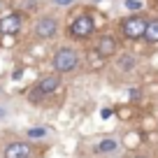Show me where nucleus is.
Here are the masks:
<instances>
[{
	"label": "nucleus",
	"instance_id": "1",
	"mask_svg": "<svg viewBox=\"0 0 158 158\" xmlns=\"http://www.w3.org/2000/svg\"><path fill=\"white\" fill-rule=\"evenodd\" d=\"M93 30H95V21H93V16H91V14H79V16H74L72 23L68 26L70 37H74V40H86V37H91V35H93Z\"/></svg>",
	"mask_w": 158,
	"mask_h": 158
},
{
	"label": "nucleus",
	"instance_id": "2",
	"mask_svg": "<svg viewBox=\"0 0 158 158\" xmlns=\"http://www.w3.org/2000/svg\"><path fill=\"white\" fill-rule=\"evenodd\" d=\"M79 65V54L70 47H60L54 54V70L56 72H72Z\"/></svg>",
	"mask_w": 158,
	"mask_h": 158
},
{
	"label": "nucleus",
	"instance_id": "3",
	"mask_svg": "<svg viewBox=\"0 0 158 158\" xmlns=\"http://www.w3.org/2000/svg\"><path fill=\"white\" fill-rule=\"evenodd\" d=\"M147 26L149 21L142 19V16H128V19L121 21V33H123L126 40H144Z\"/></svg>",
	"mask_w": 158,
	"mask_h": 158
},
{
	"label": "nucleus",
	"instance_id": "4",
	"mask_svg": "<svg viewBox=\"0 0 158 158\" xmlns=\"http://www.w3.org/2000/svg\"><path fill=\"white\" fill-rule=\"evenodd\" d=\"M56 33H58V21L54 16H42L35 23V35L40 40H51V37H56Z\"/></svg>",
	"mask_w": 158,
	"mask_h": 158
},
{
	"label": "nucleus",
	"instance_id": "5",
	"mask_svg": "<svg viewBox=\"0 0 158 158\" xmlns=\"http://www.w3.org/2000/svg\"><path fill=\"white\" fill-rule=\"evenodd\" d=\"M23 26V16L19 12H12V14H5L0 19V33L2 35H16Z\"/></svg>",
	"mask_w": 158,
	"mask_h": 158
},
{
	"label": "nucleus",
	"instance_id": "6",
	"mask_svg": "<svg viewBox=\"0 0 158 158\" xmlns=\"http://www.w3.org/2000/svg\"><path fill=\"white\" fill-rule=\"evenodd\" d=\"M116 49H118V44H116V37H114V35H100L98 42H95V54H98L100 58L114 56Z\"/></svg>",
	"mask_w": 158,
	"mask_h": 158
},
{
	"label": "nucleus",
	"instance_id": "7",
	"mask_svg": "<svg viewBox=\"0 0 158 158\" xmlns=\"http://www.w3.org/2000/svg\"><path fill=\"white\" fill-rule=\"evenodd\" d=\"M58 86H60V74H47V77H42L37 84H35V89L47 98V95H51Z\"/></svg>",
	"mask_w": 158,
	"mask_h": 158
},
{
	"label": "nucleus",
	"instance_id": "8",
	"mask_svg": "<svg viewBox=\"0 0 158 158\" xmlns=\"http://www.w3.org/2000/svg\"><path fill=\"white\" fill-rule=\"evenodd\" d=\"M30 156V144L28 142H12L5 149V158H28Z\"/></svg>",
	"mask_w": 158,
	"mask_h": 158
},
{
	"label": "nucleus",
	"instance_id": "9",
	"mask_svg": "<svg viewBox=\"0 0 158 158\" xmlns=\"http://www.w3.org/2000/svg\"><path fill=\"white\" fill-rule=\"evenodd\" d=\"M144 40L149 44H158V19H151L147 26V33H144Z\"/></svg>",
	"mask_w": 158,
	"mask_h": 158
},
{
	"label": "nucleus",
	"instance_id": "10",
	"mask_svg": "<svg viewBox=\"0 0 158 158\" xmlns=\"http://www.w3.org/2000/svg\"><path fill=\"white\" fill-rule=\"evenodd\" d=\"M116 149H118V142L112 139V137H107V139L95 144V153H112V151H116Z\"/></svg>",
	"mask_w": 158,
	"mask_h": 158
},
{
	"label": "nucleus",
	"instance_id": "11",
	"mask_svg": "<svg viewBox=\"0 0 158 158\" xmlns=\"http://www.w3.org/2000/svg\"><path fill=\"white\" fill-rule=\"evenodd\" d=\"M28 137H30V139L47 137V128H42V126H37V128H30V130H28Z\"/></svg>",
	"mask_w": 158,
	"mask_h": 158
},
{
	"label": "nucleus",
	"instance_id": "12",
	"mask_svg": "<svg viewBox=\"0 0 158 158\" xmlns=\"http://www.w3.org/2000/svg\"><path fill=\"white\" fill-rule=\"evenodd\" d=\"M118 68H121V70H133L135 68V58L128 54V58H121V60H118Z\"/></svg>",
	"mask_w": 158,
	"mask_h": 158
},
{
	"label": "nucleus",
	"instance_id": "13",
	"mask_svg": "<svg viewBox=\"0 0 158 158\" xmlns=\"http://www.w3.org/2000/svg\"><path fill=\"white\" fill-rule=\"evenodd\" d=\"M126 7H128V10H142V0H126Z\"/></svg>",
	"mask_w": 158,
	"mask_h": 158
},
{
	"label": "nucleus",
	"instance_id": "14",
	"mask_svg": "<svg viewBox=\"0 0 158 158\" xmlns=\"http://www.w3.org/2000/svg\"><path fill=\"white\" fill-rule=\"evenodd\" d=\"M112 114H114L112 109H109V107H105L102 112H100V116H102V118H109V116H112Z\"/></svg>",
	"mask_w": 158,
	"mask_h": 158
},
{
	"label": "nucleus",
	"instance_id": "15",
	"mask_svg": "<svg viewBox=\"0 0 158 158\" xmlns=\"http://www.w3.org/2000/svg\"><path fill=\"white\" fill-rule=\"evenodd\" d=\"M58 7H68V5H72V0H54Z\"/></svg>",
	"mask_w": 158,
	"mask_h": 158
},
{
	"label": "nucleus",
	"instance_id": "16",
	"mask_svg": "<svg viewBox=\"0 0 158 158\" xmlns=\"http://www.w3.org/2000/svg\"><path fill=\"white\" fill-rule=\"evenodd\" d=\"M130 98L137 100V98H139V91H137V89H130Z\"/></svg>",
	"mask_w": 158,
	"mask_h": 158
},
{
	"label": "nucleus",
	"instance_id": "17",
	"mask_svg": "<svg viewBox=\"0 0 158 158\" xmlns=\"http://www.w3.org/2000/svg\"><path fill=\"white\" fill-rule=\"evenodd\" d=\"M21 74H23V70H14V74H12V77H14V79H21Z\"/></svg>",
	"mask_w": 158,
	"mask_h": 158
},
{
	"label": "nucleus",
	"instance_id": "18",
	"mask_svg": "<svg viewBox=\"0 0 158 158\" xmlns=\"http://www.w3.org/2000/svg\"><path fill=\"white\" fill-rule=\"evenodd\" d=\"M0 116H2V112H0Z\"/></svg>",
	"mask_w": 158,
	"mask_h": 158
}]
</instances>
